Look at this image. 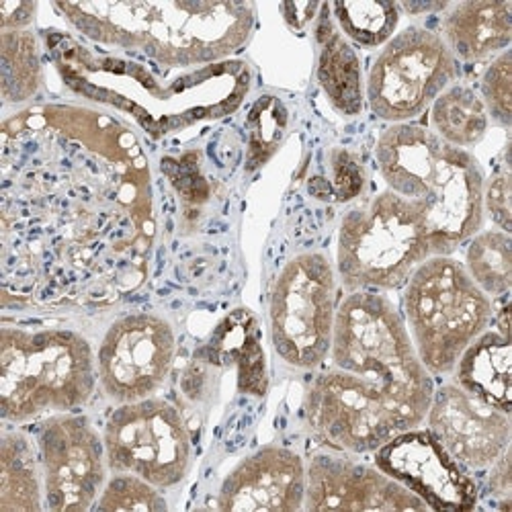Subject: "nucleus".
Masks as SVG:
<instances>
[{
  "instance_id": "f257e3e1",
  "label": "nucleus",
  "mask_w": 512,
  "mask_h": 512,
  "mask_svg": "<svg viewBox=\"0 0 512 512\" xmlns=\"http://www.w3.org/2000/svg\"><path fill=\"white\" fill-rule=\"evenodd\" d=\"M0 136L5 308H105L136 293L158 220L134 127L97 107L39 103Z\"/></svg>"
},
{
  "instance_id": "f03ea898",
  "label": "nucleus",
  "mask_w": 512,
  "mask_h": 512,
  "mask_svg": "<svg viewBox=\"0 0 512 512\" xmlns=\"http://www.w3.org/2000/svg\"><path fill=\"white\" fill-rule=\"evenodd\" d=\"M95 44L140 54L164 68H193L240 52L252 37V3H54Z\"/></svg>"
},
{
  "instance_id": "7ed1b4c3",
  "label": "nucleus",
  "mask_w": 512,
  "mask_h": 512,
  "mask_svg": "<svg viewBox=\"0 0 512 512\" xmlns=\"http://www.w3.org/2000/svg\"><path fill=\"white\" fill-rule=\"evenodd\" d=\"M381 179L426 220L435 254H453L484 226V170L478 158L443 142L431 127L396 123L375 146Z\"/></svg>"
},
{
  "instance_id": "20e7f679",
  "label": "nucleus",
  "mask_w": 512,
  "mask_h": 512,
  "mask_svg": "<svg viewBox=\"0 0 512 512\" xmlns=\"http://www.w3.org/2000/svg\"><path fill=\"white\" fill-rule=\"evenodd\" d=\"M328 357L386 398L410 431L424 422L435 381L386 293L353 291L338 302Z\"/></svg>"
},
{
  "instance_id": "39448f33",
  "label": "nucleus",
  "mask_w": 512,
  "mask_h": 512,
  "mask_svg": "<svg viewBox=\"0 0 512 512\" xmlns=\"http://www.w3.org/2000/svg\"><path fill=\"white\" fill-rule=\"evenodd\" d=\"M97 355L66 328L5 326L0 332V414L27 424L87 406L97 390Z\"/></svg>"
},
{
  "instance_id": "423d86ee",
  "label": "nucleus",
  "mask_w": 512,
  "mask_h": 512,
  "mask_svg": "<svg viewBox=\"0 0 512 512\" xmlns=\"http://www.w3.org/2000/svg\"><path fill=\"white\" fill-rule=\"evenodd\" d=\"M429 256L435 252L422 211L386 189L343 216L334 269L347 293H386L404 287Z\"/></svg>"
},
{
  "instance_id": "0eeeda50",
  "label": "nucleus",
  "mask_w": 512,
  "mask_h": 512,
  "mask_svg": "<svg viewBox=\"0 0 512 512\" xmlns=\"http://www.w3.org/2000/svg\"><path fill=\"white\" fill-rule=\"evenodd\" d=\"M404 324L431 375L453 373L463 351L492 324L494 304L451 254L429 256L404 285Z\"/></svg>"
},
{
  "instance_id": "6e6552de",
  "label": "nucleus",
  "mask_w": 512,
  "mask_h": 512,
  "mask_svg": "<svg viewBox=\"0 0 512 512\" xmlns=\"http://www.w3.org/2000/svg\"><path fill=\"white\" fill-rule=\"evenodd\" d=\"M338 277L322 252L297 254L271 291V340L293 369L312 371L330 355L338 310Z\"/></svg>"
},
{
  "instance_id": "1a4fd4ad",
  "label": "nucleus",
  "mask_w": 512,
  "mask_h": 512,
  "mask_svg": "<svg viewBox=\"0 0 512 512\" xmlns=\"http://www.w3.org/2000/svg\"><path fill=\"white\" fill-rule=\"evenodd\" d=\"M103 441L111 474H134L160 490L179 486L191 469L187 422L162 398L117 404L105 422Z\"/></svg>"
},
{
  "instance_id": "9d476101",
  "label": "nucleus",
  "mask_w": 512,
  "mask_h": 512,
  "mask_svg": "<svg viewBox=\"0 0 512 512\" xmlns=\"http://www.w3.org/2000/svg\"><path fill=\"white\" fill-rule=\"evenodd\" d=\"M457 76L459 62L443 37L426 27H408L377 54L367 76V103L381 121L412 123Z\"/></svg>"
},
{
  "instance_id": "9b49d317",
  "label": "nucleus",
  "mask_w": 512,
  "mask_h": 512,
  "mask_svg": "<svg viewBox=\"0 0 512 512\" xmlns=\"http://www.w3.org/2000/svg\"><path fill=\"white\" fill-rule=\"evenodd\" d=\"M304 412L312 435L328 449L367 455L410 431L394 406L338 367L320 371L306 392Z\"/></svg>"
},
{
  "instance_id": "f8f14e48",
  "label": "nucleus",
  "mask_w": 512,
  "mask_h": 512,
  "mask_svg": "<svg viewBox=\"0 0 512 512\" xmlns=\"http://www.w3.org/2000/svg\"><path fill=\"white\" fill-rule=\"evenodd\" d=\"M37 455L44 480V504L54 512L95 508L107 484L103 435L89 416L62 412L37 426Z\"/></svg>"
},
{
  "instance_id": "ddd939ff",
  "label": "nucleus",
  "mask_w": 512,
  "mask_h": 512,
  "mask_svg": "<svg viewBox=\"0 0 512 512\" xmlns=\"http://www.w3.org/2000/svg\"><path fill=\"white\" fill-rule=\"evenodd\" d=\"M175 357L173 324L150 312L127 314L107 328L99 345V386L115 404L150 398L164 386Z\"/></svg>"
},
{
  "instance_id": "4468645a",
  "label": "nucleus",
  "mask_w": 512,
  "mask_h": 512,
  "mask_svg": "<svg viewBox=\"0 0 512 512\" xmlns=\"http://www.w3.org/2000/svg\"><path fill=\"white\" fill-rule=\"evenodd\" d=\"M306 510H431L420 496L351 453L322 451L306 463Z\"/></svg>"
},
{
  "instance_id": "2eb2a0df",
  "label": "nucleus",
  "mask_w": 512,
  "mask_h": 512,
  "mask_svg": "<svg viewBox=\"0 0 512 512\" xmlns=\"http://www.w3.org/2000/svg\"><path fill=\"white\" fill-rule=\"evenodd\" d=\"M375 465L420 496L431 510H472L478 484L426 431L400 433L375 451Z\"/></svg>"
},
{
  "instance_id": "dca6fc26",
  "label": "nucleus",
  "mask_w": 512,
  "mask_h": 512,
  "mask_svg": "<svg viewBox=\"0 0 512 512\" xmlns=\"http://www.w3.org/2000/svg\"><path fill=\"white\" fill-rule=\"evenodd\" d=\"M424 422L467 472L488 469L510 447V414L465 392L455 381L435 388Z\"/></svg>"
},
{
  "instance_id": "f3484780",
  "label": "nucleus",
  "mask_w": 512,
  "mask_h": 512,
  "mask_svg": "<svg viewBox=\"0 0 512 512\" xmlns=\"http://www.w3.org/2000/svg\"><path fill=\"white\" fill-rule=\"evenodd\" d=\"M306 463L289 447L267 445L244 457L220 486L216 508L291 512L304 508Z\"/></svg>"
},
{
  "instance_id": "a211bd4d",
  "label": "nucleus",
  "mask_w": 512,
  "mask_h": 512,
  "mask_svg": "<svg viewBox=\"0 0 512 512\" xmlns=\"http://www.w3.org/2000/svg\"><path fill=\"white\" fill-rule=\"evenodd\" d=\"M439 35L457 62L494 60L510 48L512 0H465L449 5Z\"/></svg>"
},
{
  "instance_id": "6ab92c4d",
  "label": "nucleus",
  "mask_w": 512,
  "mask_h": 512,
  "mask_svg": "<svg viewBox=\"0 0 512 512\" xmlns=\"http://www.w3.org/2000/svg\"><path fill=\"white\" fill-rule=\"evenodd\" d=\"M455 383L486 404L510 414L512 406V347L510 330L486 328L459 357Z\"/></svg>"
},
{
  "instance_id": "aec40b11",
  "label": "nucleus",
  "mask_w": 512,
  "mask_h": 512,
  "mask_svg": "<svg viewBox=\"0 0 512 512\" xmlns=\"http://www.w3.org/2000/svg\"><path fill=\"white\" fill-rule=\"evenodd\" d=\"M316 39L320 46L318 80L330 105L347 117L359 115L363 111L361 64L349 39L332 21L328 5H322L318 15Z\"/></svg>"
},
{
  "instance_id": "412c9836",
  "label": "nucleus",
  "mask_w": 512,
  "mask_h": 512,
  "mask_svg": "<svg viewBox=\"0 0 512 512\" xmlns=\"http://www.w3.org/2000/svg\"><path fill=\"white\" fill-rule=\"evenodd\" d=\"M44 480L37 445L17 429L0 439V512L44 510Z\"/></svg>"
},
{
  "instance_id": "4be33fe9",
  "label": "nucleus",
  "mask_w": 512,
  "mask_h": 512,
  "mask_svg": "<svg viewBox=\"0 0 512 512\" xmlns=\"http://www.w3.org/2000/svg\"><path fill=\"white\" fill-rule=\"evenodd\" d=\"M490 127V117L480 93L467 84L453 82L431 105V130L447 144L469 150L478 146Z\"/></svg>"
},
{
  "instance_id": "5701e85b",
  "label": "nucleus",
  "mask_w": 512,
  "mask_h": 512,
  "mask_svg": "<svg viewBox=\"0 0 512 512\" xmlns=\"http://www.w3.org/2000/svg\"><path fill=\"white\" fill-rule=\"evenodd\" d=\"M44 84L39 41L33 31H3L0 35V91L5 105L31 101Z\"/></svg>"
},
{
  "instance_id": "b1692460",
  "label": "nucleus",
  "mask_w": 512,
  "mask_h": 512,
  "mask_svg": "<svg viewBox=\"0 0 512 512\" xmlns=\"http://www.w3.org/2000/svg\"><path fill=\"white\" fill-rule=\"evenodd\" d=\"M465 248V271L490 297L506 300L512 285V238L498 228L480 230L469 238Z\"/></svg>"
},
{
  "instance_id": "393cba45",
  "label": "nucleus",
  "mask_w": 512,
  "mask_h": 512,
  "mask_svg": "<svg viewBox=\"0 0 512 512\" xmlns=\"http://www.w3.org/2000/svg\"><path fill=\"white\" fill-rule=\"evenodd\" d=\"M328 11L338 31L361 48L386 46L400 23L398 3L383 0H349L330 3Z\"/></svg>"
},
{
  "instance_id": "a878e982",
  "label": "nucleus",
  "mask_w": 512,
  "mask_h": 512,
  "mask_svg": "<svg viewBox=\"0 0 512 512\" xmlns=\"http://www.w3.org/2000/svg\"><path fill=\"white\" fill-rule=\"evenodd\" d=\"M166 508H168V502L164 500L160 488H156L154 484L134 474H113L107 480L95 504V510H107V512H117V510L160 512Z\"/></svg>"
},
{
  "instance_id": "bb28decb",
  "label": "nucleus",
  "mask_w": 512,
  "mask_h": 512,
  "mask_svg": "<svg viewBox=\"0 0 512 512\" xmlns=\"http://www.w3.org/2000/svg\"><path fill=\"white\" fill-rule=\"evenodd\" d=\"M480 97L488 111V117L502 125L510 127L512 123V64L510 50L502 52L490 60L488 68L480 80Z\"/></svg>"
},
{
  "instance_id": "cd10ccee",
  "label": "nucleus",
  "mask_w": 512,
  "mask_h": 512,
  "mask_svg": "<svg viewBox=\"0 0 512 512\" xmlns=\"http://www.w3.org/2000/svg\"><path fill=\"white\" fill-rule=\"evenodd\" d=\"M484 216H488L494 226L510 234V168L508 152H504V162L484 183Z\"/></svg>"
},
{
  "instance_id": "c85d7f7f",
  "label": "nucleus",
  "mask_w": 512,
  "mask_h": 512,
  "mask_svg": "<svg viewBox=\"0 0 512 512\" xmlns=\"http://www.w3.org/2000/svg\"><path fill=\"white\" fill-rule=\"evenodd\" d=\"M37 13V3H0V29L25 31Z\"/></svg>"
},
{
  "instance_id": "c756f323",
  "label": "nucleus",
  "mask_w": 512,
  "mask_h": 512,
  "mask_svg": "<svg viewBox=\"0 0 512 512\" xmlns=\"http://www.w3.org/2000/svg\"><path fill=\"white\" fill-rule=\"evenodd\" d=\"M510 455L508 449L488 467L490 476H488V488L496 498L504 500V508H508L510 500Z\"/></svg>"
},
{
  "instance_id": "7c9ffc66",
  "label": "nucleus",
  "mask_w": 512,
  "mask_h": 512,
  "mask_svg": "<svg viewBox=\"0 0 512 512\" xmlns=\"http://www.w3.org/2000/svg\"><path fill=\"white\" fill-rule=\"evenodd\" d=\"M320 9H322V5H318V3H287V5H281V13H283L287 25L293 27V29H300V31L316 19Z\"/></svg>"
},
{
  "instance_id": "2f4dec72",
  "label": "nucleus",
  "mask_w": 512,
  "mask_h": 512,
  "mask_svg": "<svg viewBox=\"0 0 512 512\" xmlns=\"http://www.w3.org/2000/svg\"><path fill=\"white\" fill-rule=\"evenodd\" d=\"M400 11L408 13V15H422V13H439V11H447L449 3H402L398 5Z\"/></svg>"
}]
</instances>
